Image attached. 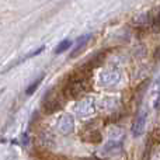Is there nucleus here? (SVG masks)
<instances>
[{
  "instance_id": "12",
  "label": "nucleus",
  "mask_w": 160,
  "mask_h": 160,
  "mask_svg": "<svg viewBox=\"0 0 160 160\" xmlns=\"http://www.w3.org/2000/svg\"><path fill=\"white\" fill-rule=\"evenodd\" d=\"M152 30L155 31V32H159V31H160V11L158 13V16H156V18L153 20V24H152Z\"/></svg>"
},
{
  "instance_id": "8",
  "label": "nucleus",
  "mask_w": 160,
  "mask_h": 160,
  "mask_svg": "<svg viewBox=\"0 0 160 160\" xmlns=\"http://www.w3.org/2000/svg\"><path fill=\"white\" fill-rule=\"evenodd\" d=\"M44 51H45V45H42V47H39V48H38V49H35V51H34V52H32V53H28V55H25V56H24V58H21V59H18V61H16V62H14V63H13V65H11V66H10V68H8V69H7V70H10V69H11V68L17 66V65L22 63V62H24V61H27V59H31V58H34V56L39 55V53H42V52H44Z\"/></svg>"
},
{
  "instance_id": "9",
  "label": "nucleus",
  "mask_w": 160,
  "mask_h": 160,
  "mask_svg": "<svg viewBox=\"0 0 160 160\" xmlns=\"http://www.w3.org/2000/svg\"><path fill=\"white\" fill-rule=\"evenodd\" d=\"M44 79H45V75H44V73H42V75L39 76V78L37 79L34 83H31V84H30V87H28L27 90H25V96H32V94L35 93V90H37V88H38V86L42 83V80H44Z\"/></svg>"
},
{
  "instance_id": "10",
  "label": "nucleus",
  "mask_w": 160,
  "mask_h": 160,
  "mask_svg": "<svg viewBox=\"0 0 160 160\" xmlns=\"http://www.w3.org/2000/svg\"><path fill=\"white\" fill-rule=\"evenodd\" d=\"M70 47H72V41H70V39H65V41H62L61 44L55 48V53L56 55H61L62 52H66Z\"/></svg>"
},
{
  "instance_id": "14",
  "label": "nucleus",
  "mask_w": 160,
  "mask_h": 160,
  "mask_svg": "<svg viewBox=\"0 0 160 160\" xmlns=\"http://www.w3.org/2000/svg\"><path fill=\"white\" fill-rule=\"evenodd\" d=\"M3 93H4V90H3V88H2V90H0V96H2Z\"/></svg>"
},
{
  "instance_id": "6",
  "label": "nucleus",
  "mask_w": 160,
  "mask_h": 160,
  "mask_svg": "<svg viewBox=\"0 0 160 160\" xmlns=\"http://www.w3.org/2000/svg\"><path fill=\"white\" fill-rule=\"evenodd\" d=\"M146 117H148V112L145 110H142L141 112L136 115L135 121H133V124H132V135L135 136V138H138V136H141L142 133H143L145 125H146Z\"/></svg>"
},
{
  "instance_id": "15",
  "label": "nucleus",
  "mask_w": 160,
  "mask_h": 160,
  "mask_svg": "<svg viewBox=\"0 0 160 160\" xmlns=\"http://www.w3.org/2000/svg\"><path fill=\"white\" fill-rule=\"evenodd\" d=\"M159 84H160V80H159Z\"/></svg>"
},
{
  "instance_id": "13",
  "label": "nucleus",
  "mask_w": 160,
  "mask_h": 160,
  "mask_svg": "<svg viewBox=\"0 0 160 160\" xmlns=\"http://www.w3.org/2000/svg\"><path fill=\"white\" fill-rule=\"evenodd\" d=\"M84 160H98V159H96V158H91V159H84Z\"/></svg>"
},
{
  "instance_id": "3",
  "label": "nucleus",
  "mask_w": 160,
  "mask_h": 160,
  "mask_svg": "<svg viewBox=\"0 0 160 160\" xmlns=\"http://www.w3.org/2000/svg\"><path fill=\"white\" fill-rule=\"evenodd\" d=\"M62 100L59 97H56L55 94L49 96V93L45 96L44 102H42V110H44L45 114H53L56 111H59L62 108Z\"/></svg>"
},
{
  "instance_id": "11",
  "label": "nucleus",
  "mask_w": 160,
  "mask_h": 160,
  "mask_svg": "<svg viewBox=\"0 0 160 160\" xmlns=\"http://www.w3.org/2000/svg\"><path fill=\"white\" fill-rule=\"evenodd\" d=\"M84 139L88 142H93V143H97V142L101 141V135H100L98 131H93V132H90V136H86Z\"/></svg>"
},
{
  "instance_id": "2",
  "label": "nucleus",
  "mask_w": 160,
  "mask_h": 160,
  "mask_svg": "<svg viewBox=\"0 0 160 160\" xmlns=\"http://www.w3.org/2000/svg\"><path fill=\"white\" fill-rule=\"evenodd\" d=\"M75 111L79 117H88L96 111V100L93 97H84L75 105Z\"/></svg>"
},
{
  "instance_id": "4",
  "label": "nucleus",
  "mask_w": 160,
  "mask_h": 160,
  "mask_svg": "<svg viewBox=\"0 0 160 160\" xmlns=\"http://www.w3.org/2000/svg\"><path fill=\"white\" fill-rule=\"evenodd\" d=\"M119 78H121L119 70L111 68V69H107L101 73V76H100V83H101L102 86H105V87H108V86H114L115 83H118Z\"/></svg>"
},
{
  "instance_id": "7",
  "label": "nucleus",
  "mask_w": 160,
  "mask_h": 160,
  "mask_svg": "<svg viewBox=\"0 0 160 160\" xmlns=\"http://www.w3.org/2000/svg\"><path fill=\"white\" fill-rule=\"evenodd\" d=\"M91 38V35L90 34H87V35H82V37H79L78 39L75 41V47H73V49H72V53H70V58H75V56H78L79 53H80V51L83 49V48L87 45V42H88V39Z\"/></svg>"
},
{
  "instance_id": "1",
  "label": "nucleus",
  "mask_w": 160,
  "mask_h": 160,
  "mask_svg": "<svg viewBox=\"0 0 160 160\" xmlns=\"http://www.w3.org/2000/svg\"><path fill=\"white\" fill-rule=\"evenodd\" d=\"M91 69L84 65L83 68H79L75 72H72L68 78V82L65 84L62 94L66 98H79L86 91L88 90V79H90Z\"/></svg>"
},
{
  "instance_id": "5",
  "label": "nucleus",
  "mask_w": 160,
  "mask_h": 160,
  "mask_svg": "<svg viewBox=\"0 0 160 160\" xmlns=\"http://www.w3.org/2000/svg\"><path fill=\"white\" fill-rule=\"evenodd\" d=\"M56 127H58V131L61 133L68 135V133H70L73 131V128H75V119H73V117L69 115V114H63V115L58 119V125H56Z\"/></svg>"
}]
</instances>
